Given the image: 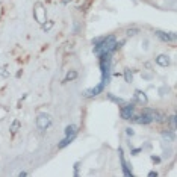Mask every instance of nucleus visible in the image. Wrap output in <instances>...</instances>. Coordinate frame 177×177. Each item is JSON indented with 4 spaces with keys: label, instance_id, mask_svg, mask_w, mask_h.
<instances>
[{
    "label": "nucleus",
    "instance_id": "25",
    "mask_svg": "<svg viewBox=\"0 0 177 177\" xmlns=\"http://www.w3.org/2000/svg\"><path fill=\"white\" fill-rule=\"evenodd\" d=\"M141 150H142V148H135V150H132V154H138Z\"/></svg>",
    "mask_w": 177,
    "mask_h": 177
},
{
    "label": "nucleus",
    "instance_id": "15",
    "mask_svg": "<svg viewBox=\"0 0 177 177\" xmlns=\"http://www.w3.org/2000/svg\"><path fill=\"white\" fill-rule=\"evenodd\" d=\"M164 118H165V117H164L162 112H159V111H154V112H153V120H156L157 123L164 121Z\"/></svg>",
    "mask_w": 177,
    "mask_h": 177
},
{
    "label": "nucleus",
    "instance_id": "5",
    "mask_svg": "<svg viewBox=\"0 0 177 177\" xmlns=\"http://www.w3.org/2000/svg\"><path fill=\"white\" fill-rule=\"evenodd\" d=\"M154 35L164 42H170V41H176V33L174 32H170L166 33L164 30H154Z\"/></svg>",
    "mask_w": 177,
    "mask_h": 177
},
{
    "label": "nucleus",
    "instance_id": "8",
    "mask_svg": "<svg viewBox=\"0 0 177 177\" xmlns=\"http://www.w3.org/2000/svg\"><path fill=\"white\" fill-rule=\"evenodd\" d=\"M156 64L161 65V67H168L170 65V58H168L166 55H159L156 58Z\"/></svg>",
    "mask_w": 177,
    "mask_h": 177
},
{
    "label": "nucleus",
    "instance_id": "12",
    "mask_svg": "<svg viewBox=\"0 0 177 177\" xmlns=\"http://www.w3.org/2000/svg\"><path fill=\"white\" fill-rule=\"evenodd\" d=\"M74 138H76V135H73V136H65V138H64V139L59 142V145H58V147H59V148H64V147H67L68 144H71V141H73Z\"/></svg>",
    "mask_w": 177,
    "mask_h": 177
},
{
    "label": "nucleus",
    "instance_id": "18",
    "mask_svg": "<svg viewBox=\"0 0 177 177\" xmlns=\"http://www.w3.org/2000/svg\"><path fill=\"white\" fill-rule=\"evenodd\" d=\"M176 115H171L170 120H168V123H170V126H171V130H176Z\"/></svg>",
    "mask_w": 177,
    "mask_h": 177
},
{
    "label": "nucleus",
    "instance_id": "11",
    "mask_svg": "<svg viewBox=\"0 0 177 177\" xmlns=\"http://www.w3.org/2000/svg\"><path fill=\"white\" fill-rule=\"evenodd\" d=\"M20 126H21V123H20V120H14L12 121V124H11V127H9V130H11V133L12 135H15L17 132H18V129H20Z\"/></svg>",
    "mask_w": 177,
    "mask_h": 177
},
{
    "label": "nucleus",
    "instance_id": "9",
    "mask_svg": "<svg viewBox=\"0 0 177 177\" xmlns=\"http://www.w3.org/2000/svg\"><path fill=\"white\" fill-rule=\"evenodd\" d=\"M135 99H136V102H138V103H142V104H145V103L148 102L145 92L139 91V90H136V91H135Z\"/></svg>",
    "mask_w": 177,
    "mask_h": 177
},
{
    "label": "nucleus",
    "instance_id": "21",
    "mask_svg": "<svg viewBox=\"0 0 177 177\" xmlns=\"http://www.w3.org/2000/svg\"><path fill=\"white\" fill-rule=\"evenodd\" d=\"M53 24H55V23H53V21H49L47 24H46V23H44V24H42V29H44V30H46V32H47V30H50V29L53 28Z\"/></svg>",
    "mask_w": 177,
    "mask_h": 177
},
{
    "label": "nucleus",
    "instance_id": "7",
    "mask_svg": "<svg viewBox=\"0 0 177 177\" xmlns=\"http://www.w3.org/2000/svg\"><path fill=\"white\" fill-rule=\"evenodd\" d=\"M104 90V85L100 82L97 86H94V88H90V90H86L85 92H83V95L85 97H88V99H91V97H95V95H99L102 91Z\"/></svg>",
    "mask_w": 177,
    "mask_h": 177
},
{
    "label": "nucleus",
    "instance_id": "26",
    "mask_svg": "<svg viewBox=\"0 0 177 177\" xmlns=\"http://www.w3.org/2000/svg\"><path fill=\"white\" fill-rule=\"evenodd\" d=\"M148 176H150V177H156V176H157V173H156V171H150V173H148Z\"/></svg>",
    "mask_w": 177,
    "mask_h": 177
},
{
    "label": "nucleus",
    "instance_id": "23",
    "mask_svg": "<svg viewBox=\"0 0 177 177\" xmlns=\"http://www.w3.org/2000/svg\"><path fill=\"white\" fill-rule=\"evenodd\" d=\"M152 161H153V162H156V164H159V162H161V157L153 154V156H152Z\"/></svg>",
    "mask_w": 177,
    "mask_h": 177
},
{
    "label": "nucleus",
    "instance_id": "17",
    "mask_svg": "<svg viewBox=\"0 0 177 177\" xmlns=\"http://www.w3.org/2000/svg\"><path fill=\"white\" fill-rule=\"evenodd\" d=\"M0 76H2V77H8V76H9V70H8V67H0Z\"/></svg>",
    "mask_w": 177,
    "mask_h": 177
},
{
    "label": "nucleus",
    "instance_id": "2",
    "mask_svg": "<svg viewBox=\"0 0 177 177\" xmlns=\"http://www.w3.org/2000/svg\"><path fill=\"white\" fill-rule=\"evenodd\" d=\"M33 17H35V20H37L41 26L46 23V9H44V6L41 2L38 3H35V9H33Z\"/></svg>",
    "mask_w": 177,
    "mask_h": 177
},
{
    "label": "nucleus",
    "instance_id": "14",
    "mask_svg": "<svg viewBox=\"0 0 177 177\" xmlns=\"http://www.w3.org/2000/svg\"><path fill=\"white\" fill-rule=\"evenodd\" d=\"M124 79H126L127 83L133 82V76H132V73H130V68H124Z\"/></svg>",
    "mask_w": 177,
    "mask_h": 177
},
{
    "label": "nucleus",
    "instance_id": "13",
    "mask_svg": "<svg viewBox=\"0 0 177 177\" xmlns=\"http://www.w3.org/2000/svg\"><path fill=\"white\" fill-rule=\"evenodd\" d=\"M76 77H77V71H76V70H71V71H68V73H67V76H65V80H64V82L74 80Z\"/></svg>",
    "mask_w": 177,
    "mask_h": 177
},
{
    "label": "nucleus",
    "instance_id": "16",
    "mask_svg": "<svg viewBox=\"0 0 177 177\" xmlns=\"http://www.w3.org/2000/svg\"><path fill=\"white\" fill-rule=\"evenodd\" d=\"M108 97H109V99H111L112 102L117 103V104H124V103H126L123 99H120V97H115V95H112V94H108Z\"/></svg>",
    "mask_w": 177,
    "mask_h": 177
},
{
    "label": "nucleus",
    "instance_id": "1",
    "mask_svg": "<svg viewBox=\"0 0 177 177\" xmlns=\"http://www.w3.org/2000/svg\"><path fill=\"white\" fill-rule=\"evenodd\" d=\"M111 64H112V58L111 53H104L100 55V68H102V83L106 86L111 80Z\"/></svg>",
    "mask_w": 177,
    "mask_h": 177
},
{
    "label": "nucleus",
    "instance_id": "24",
    "mask_svg": "<svg viewBox=\"0 0 177 177\" xmlns=\"http://www.w3.org/2000/svg\"><path fill=\"white\" fill-rule=\"evenodd\" d=\"M74 176H79V162L74 164Z\"/></svg>",
    "mask_w": 177,
    "mask_h": 177
},
{
    "label": "nucleus",
    "instance_id": "4",
    "mask_svg": "<svg viewBox=\"0 0 177 177\" xmlns=\"http://www.w3.org/2000/svg\"><path fill=\"white\" fill-rule=\"evenodd\" d=\"M121 118L123 120H130L135 114V104L133 103H124L121 108Z\"/></svg>",
    "mask_w": 177,
    "mask_h": 177
},
{
    "label": "nucleus",
    "instance_id": "27",
    "mask_svg": "<svg viewBox=\"0 0 177 177\" xmlns=\"http://www.w3.org/2000/svg\"><path fill=\"white\" fill-rule=\"evenodd\" d=\"M18 176H20V177H24V176H28V173H24V171H21V173H20Z\"/></svg>",
    "mask_w": 177,
    "mask_h": 177
},
{
    "label": "nucleus",
    "instance_id": "20",
    "mask_svg": "<svg viewBox=\"0 0 177 177\" xmlns=\"http://www.w3.org/2000/svg\"><path fill=\"white\" fill-rule=\"evenodd\" d=\"M136 33H139V29H136V28L127 29V35H129V37H133V35H136Z\"/></svg>",
    "mask_w": 177,
    "mask_h": 177
},
{
    "label": "nucleus",
    "instance_id": "6",
    "mask_svg": "<svg viewBox=\"0 0 177 177\" xmlns=\"http://www.w3.org/2000/svg\"><path fill=\"white\" fill-rule=\"evenodd\" d=\"M118 154H120V161H121V168H123V174L124 176H132L133 173H132V168H129V164L126 162L124 159V153H123V148H118Z\"/></svg>",
    "mask_w": 177,
    "mask_h": 177
},
{
    "label": "nucleus",
    "instance_id": "10",
    "mask_svg": "<svg viewBox=\"0 0 177 177\" xmlns=\"http://www.w3.org/2000/svg\"><path fill=\"white\" fill-rule=\"evenodd\" d=\"M77 133V126L76 124H70L65 127V136H73Z\"/></svg>",
    "mask_w": 177,
    "mask_h": 177
},
{
    "label": "nucleus",
    "instance_id": "19",
    "mask_svg": "<svg viewBox=\"0 0 177 177\" xmlns=\"http://www.w3.org/2000/svg\"><path fill=\"white\" fill-rule=\"evenodd\" d=\"M164 136H165L166 139L173 141V139H174V130H171V132H164Z\"/></svg>",
    "mask_w": 177,
    "mask_h": 177
},
{
    "label": "nucleus",
    "instance_id": "3",
    "mask_svg": "<svg viewBox=\"0 0 177 177\" xmlns=\"http://www.w3.org/2000/svg\"><path fill=\"white\" fill-rule=\"evenodd\" d=\"M51 124V118H50V115L47 114H41L38 115V118H37V126L39 130H47Z\"/></svg>",
    "mask_w": 177,
    "mask_h": 177
},
{
    "label": "nucleus",
    "instance_id": "22",
    "mask_svg": "<svg viewBox=\"0 0 177 177\" xmlns=\"http://www.w3.org/2000/svg\"><path fill=\"white\" fill-rule=\"evenodd\" d=\"M126 133H127L129 136H133V135H135V132H133V129H130V127H127V129H126Z\"/></svg>",
    "mask_w": 177,
    "mask_h": 177
}]
</instances>
